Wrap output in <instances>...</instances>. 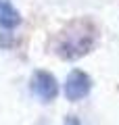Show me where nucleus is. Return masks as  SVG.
Masks as SVG:
<instances>
[{
	"mask_svg": "<svg viewBox=\"0 0 119 125\" xmlns=\"http://www.w3.org/2000/svg\"><path fill=\"white\" fill-rule=\"evenodd\" d=\"M96 40V27L90 19H75L63 29L57 44V54L65 61H73L88 54Z\"/></svg>",
	"mask_w": 119,
	"mask_h": 125,
	"instance_id": "f257e3e1",
	"label": "nucleus"
},
{
	"mask_svg": "<svg viewBox=\"0 0 119 125\" xmlns=\"http://www.w3.org/2000/svg\"><path fill=\"white\" fill-rule=\"evenodd\" d=\"M92 90V79L86 71L82 69H73L65 79V98L69 102H77V100L86 98Z\"/></svg>",
	"mask_w": 119,
	"mask_h": 125,
	"instance_id": "f03ea898",
	"label": "nucleus"
},
{
	"mask_svg": "<svg viewBox=\"0 0 119 125\" xmlns=\"http://www.w3.org/2000/svg\"><path fill=\"white\" fill-rule=\"evenodd\" d=\"M31 92L38 96L42 102H52L59 96V81L52 73L40 69L31 75Z\"/></svg>",
	"mask_w": 119,
	"mask_h": 125,
	"instance_id": "7ed1b4c3",
	"label": "nucleus"
},
{
	"mask_svg": "<svg viewBox=\"0 0 119 125\" xmlns=\"http://www.w3.org/2000/svg\"><path fill=\"white\" fill-rule=\"evenodd\" d=\"M21 23L19 10L11 4L9 0H0V27L2 29H15Z\"/></svg>",
	"mask_w": 119,
	"mask_h": 125,
	"instance_id": "20e7f679",
	"label": "nucleus"
},
{
	"mask_svg": "<svg viewBox=\"0 0 119 125\" xmlns=\"http://www.w3.org/2000/svg\"><path fill=\"white\" fill-rule=\"evenodd\" d=\"M63 125H82V121H79L75 115H69V117L65 119V123H63Z\"/></svg>",
	"mask_w": 119,
	"mask_h": 125,
	"instance_id": "39448f33",
	"label": "nucleus"
}]
</instances>
